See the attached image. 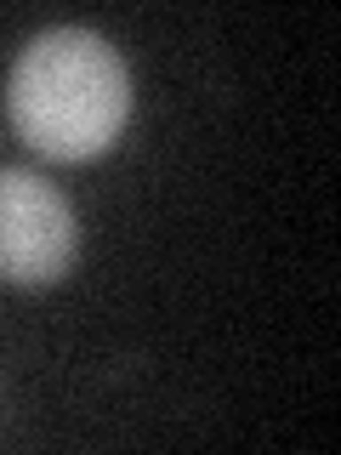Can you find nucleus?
I'll return each instance as SVG.
<instances>
[{"label": "nucleus", "mask_w": 341, "mask_h": 455, "mask_svg": "<svg viewBox=\"0 0 341 455\" xmlns=\"http://www.w3.org/2000/svg\"><path fill=\"white\" fill-rule=\"evenodd\" d=\"M6 114L46 160H97L131 120V68L97 28H46L12 63Z\"/></svg>", "instance_id": "f257e3e1"}, {"label": "nucleus", "mask_w": 341, "mask_h": 455, "mask_svg": "<svg viewBox=\"0 0 341 455\" xmlns=\"http://www.w3.org/2000/svg\"><path fill=\"white\" fill-rule=\"evenodd\" d=\"M75 211L46 177L0 165V279L6 284H57L75 267Z\"/></svg>", "instance_id": "f03ea898"}]
</instances>
